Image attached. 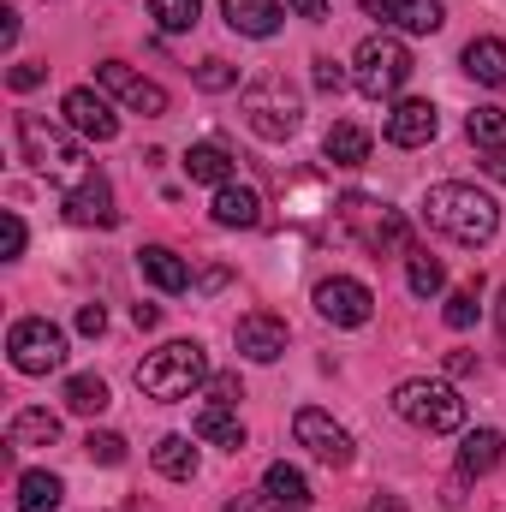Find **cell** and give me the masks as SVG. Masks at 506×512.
<instances>
[{
	"label": "cell",
	"mask_w": 506,
	"mask_h": 512,
	"mask_svg": "<svg viewBox=\"0 0 506 512\" xmlns=\"http://www.w3.org/2000/svg\"><path fill=\"white\" fill-rule=\"evenodd\" d=\"M197 12H203L197 0H149V18H155V24H161L167 36L191 30V24H197Z\"/></svg>",
	"instance_id": "32"
},
{
	"label": "cell",
	"mask_w": 506,
	"mask_h": 512,
	"mask_svg": "<svg viewBox=\"0 0 506 512\" xmlns=\"http://www.w3.org/2000/svg\"><path fill=\"white\" fill-rule=\"evenodd\" d=\"M96 84H102L108 96H120L131 114H143V120H161V114H167V90H161L155 78L131 72L126 60H102V66H96Z\"/></svg>",
	"instance_id": "9"
},
{
	"label": "cell",
	"mask_w": 506,
	"mask_h": 512,
	"mask_svg": "<svg viewBox=\"0 0 506 512\" xmlns=\"http://www.w3.org/2000/svg\"><path fill=\"white\" fill-rule=\"evenodd\" d=\"M471 370H477L471 352H447V376H471Z\"/></svg>",
	"instance_id": "42"
},
{
	"label": "cell",
	"mask_w": 506,
	"mask_h": 512,
	"mask_svg": "<svg viewBox=\"0 0 506 512\" xmlns=\"http://www.w3.org/2000/svg\"><path fill=\"white\" fill-rule=\"evenodd\" d=\"M256 507V495H233V501H227V512H251Z\"/></svg>",
	"instance_id": "46"
},
{
	"label": "cell",
	"mask_w": 506,
	"mask_h": 512,
	"mask_svg": "<svg viewBox=\"0 0 506 512\" xmlns=\"http://www.w3.org/2000/svg\"><path fill=\"white\" fill-rule=\"evenodd\" d=\"M381 18H387L393 30H405V36H435V30L447 24V6H441V0H387Z\"/></svg>",
	"instance_id": "18"
},
{
	"label": "cell",
	"mask_w": 506,
	"mask_h": 512,
	"mask_svg": "<svg viewBox=\"0 0 506 512\" xmlns=\"http://www.w3.org/2000/svg\"><path fill=\"white\" fill-rule=\"evenodd\" d=\"M405 78H411V54H405L399 36H364V42H358V54H352V84H358L370 102L399 96Z\"/></svg>",
	"instance_id": "6"
},
{
	"label": "cell",
	"mask_w": 506,
	"mask_h": 512,
	"mask_svg": "<svg viewBox=\"0 0 506 512\" xmlns=\"http://www.w3.org/2000/svg\"><path fill=\"white\" fill-rule=\"evenodd\" d=\"M18 149H24V161H30L36 173H48V179H54V185H66V191L90 179L84 149H78L60 126H48L42 114H18Z\"/></svg>",
	"instance_id": "3"
},
{
	"label": "cell",
	"mask_w": 506,
	"mask_h": 512,
	"mask_svg": "<svg viewBox=\"0 0 506 512\" xmlns=\"http://www.w3.org/2000/svg\"><path fill=\"white\" fill-rule=\"evenodd\" d=\"M435 131H441L435 102H423V96L393 102V114H387V143L393 149H423V143H435Z\"/></svg>",
	"instance_id": "13"
},
{
	"label": "cell",
	"mask_w": 506,
	"mask_h": 512,
	"mask_svg": "<svg viewBox=\"0 0 506 512\" xmlns=\"http://www.w3.org/2000/svg\"><path fill=\"white\" fill-rule=\"evenodd\" d=\"M42 78H48V72H42V66H30V60H24V66H12V72H6V84H12V90H36V84H42Z\"/></svg>",
	"instance_id": "38"
},
{
	"label": "cell",
	"mask_w": 506,
	"mask_h": 512,
	"mask_svg": "<svg viewBox=\"0 0 506 512\" xmlns=\"http://www.w3.org/2000/svg\"><path fill=\"white\" fill-rule=\"evenodd\" d=\"M465 72H471L477 84H489V90H506V42L501 36H477V42L465 48Z\"/></svg>",
	"instance_id": "24"
},
{
	"label": "cell",
	"mask_w": 506,
	"mask_h": 512,
	"mask_svg": "<svg viewBox=\"0 0 506 512\" xmlns=\"http://www.w3.org/2000/svg\"><path fill=\"white\" fill-rule=\"evenodd\" d=\"M221 18L239 30V36H274L280 30V18H286V6L280 0H221Z\"/></svg>",
	"instance_id": "17"
},
{
	"label": "cell",
	"mask_w": 506,
	"mask_h": 512,
	"mask_svg": "<svg viewBox=\"0 0 506 512\" xmlns=\"http://www.w3.org/2000/svg\"><path fill=\"white\" fill-rule=\"evenodd\" d=\"M358 6H364V12H381V6H387V0H358Z\"/></svg>",
	"instance_id": "47"
},
{
	"label": "cell",
	"mask_w": 506,
	"mask_h": 512,
	"mask_svg": "<svg viewBox=\"0 0 506 512\" xmlns=\"http://www.w3.org/2000/svg\"><path fill=\"white\" fill-rule=\"evenodd\" d=\"M483 173H489V179H501V185H506V149H501V155H483Z\"/></svg>",
	"instance_id": "45"
},
{
	"label": "cell",
	"mask_w": 506,
	"mask_h": 512,
	"mask_svg": "<svg viewBox=\"0 0 506 512\" xmlns=\"http://www.w3.org/2000/svg\"><path fill=\"white\" fill-rule=\"evenodd\" d=\"M262 495H274L280 507H304V501H310V483H304V471H298V465H286V459H280V465H268V471H262Z\"/></svg>",
	"instance_id": "28"
},
{
	"label": "cell",
	"mask_w": 506,
	"mask_h": 512,
	"mask_svg": "<svg viewBox=\"0 0 506 512\" xmlns=\"http://www.w3.org/2000/svg\"><path fill=\"white\" fill-rule=\"evenodd\" d=\"M340 221L370 245L376 256H393L411 245V227H405V215L399 209H387V203H376V197H340Z\"/></svg>",
	"instance_id": "8"
},
{
	"label": "cell",
	"mask_w": 506,
	"mask_h": 512,
	"mask_svg": "<svg viewBox=\"0 0 506 512\" xmlns=\"http://www.w3.org/2000/svg\"><path fill=\"white\" fill-rule=\"evenodd\" d=\"M495 316H501V328H506V286H501V310H495Z\"/></svg>",
	"instance_id": "48"
},
{
	"label": "cell",
	"mask_w": 506,
	"mask_h": 512,
	"mask_svg": "<svg viewBox=\"0 0 506 512\" xmlns=\"http://www.w3.org/2000/svg\"><path fill=\"white\" fill-rule=\"evenodd\" d=\"M405 286H411L417 298H435V292L447 286V268H441V256L411 251V256H405Z\"/></svg>",
	"instance_id": "30"
},
{
	"label": "cell",
	"mask_w": 506,
	"mask_h": 512,
	"mask_svg": "<svg viewBox=\"0 0 506 512\" xmlns=\"http://www.w3.org/2000/svg\"><path fill=\"white\" fill-rule=\"evenodd\" d=\"M316 90H322V96H340V90H346V72H340V60L316 54Z\"/></svg>",
	"instance_id": "36"
},
{
	"label": "cell",
	"mask_w": 506,
	"mask_h": 512,
	"mask_svg": "<svg viewBox=\"0 0 506 512\" xmlns=\"http://www.w3.org/2000/svg\"><path fill=\"white\" fill-rule=\"evenodd\" d=\"M322 155H328L334 167H364V161H370V131L352 126V120H340V126H328V137H322Z\"/></svg>",
	"instance_id": "25"
},
{
	"label": "cell",
	"mask_w": 506,
	"mask_h": 512,
	"mask_svg": "<svg viewBox=\"0 0 506 512\" xmlns=\"http://www.w3.org/2000/svg\"><path fill=\"white\" fill-rule=\"evenodd\" d=\"M209 215H215V227H262V197L251 185H221Z\"/></svg>",
	"instance_id": "20"
},
{
	"label": "cell",
	"mask_w": 506,
	"mask_h": 512,
	"mask_svg": "<svg viewBox=\"0 0 506 512\" xmlns=\"http://www.w3.org/2000/svg\"><path fill=\"white\" fill-rule=\"evenodd\" d=\"M292 435H298V447H310V453H316L322 465H334V471H340V465H352V453H358V447H352V435H346L328 411H316V405H304V411L292 417Z\"/></svg>",
	"instance_id": "11"
},
{
	"label": "cell",
	"mask_w": 506,
	"mask_h": 512,
	"mask_svg": "<svg viewBox=\"0 0 506 512\" xmlns=\"http://www.w3.org/2000/svg\"><path fill=\"white\" fill-rule=\"evenodd\" d=\"M60 114H66V126L78 131V137H90V143H114V137H120V114H114L96 90H66Z\"/></svg>",
	"instance_id": "12"
},
{
	"label": "cell",
	"mask_w": 506,
	"mask_h": 512,
	"mask_svg": "<svg viewBox=\"0 0 506 512\" xmlns=\"http://www.w3.org/2000/svg\"><path fill=\"white\" fill-rule=\"evenodd\" d=\"M0 221H6V256H24V221H18V209H6Z\"/></svg>",
	"instance_id": "39"
},
{
	"label": "cell",
	"mask_w": 506,
	"mask_h": 512,
	"mask_svg": "<svg viewBox=\"0 0 506 512\" xmlns=\"http://www.w3.org/2000/svg\"><path fill=\"white\" fill-rule=\"evenodd\" d=\"M191 435H197V441H209V447L245 453V423H239V411H233V405H203V411L191 417Z\"/></svg>",
	"instance_id": "16"
},
{
	"label": "cell",
	"mask_w": 506,
	"mask_h": 512,
	"mask_svg": "<svg viewBox=\"0 0 506 512\" xmlns=\"http://www.w3.org/2000/svg\"><path fill=\"white\" fill-rule=\"evenodd\" d=\"M286 6H292V12H298V18H316V24H322V18H328V0H286Z\"/></svg>",
	"instance_id": "41"
},
{
	"label": "cell",
	"mask_w": 506,
	"mask_h": 512,
	"mask_svg": "<svg viewBox=\"0 0 506 512\" xmlns=\"http://www.w3.org/2000/svg\"><path fill=\"white\" fill-rule=\"evenodd\" d=\"M54 441H60V417L42 405H24L6 429V447H54Z\"/></svg>",
	"instance_id": "22"
},
{
	"label": "cell",
	"mask_w": 506,
	"mask_h": 512,
	"mask_svg": "<svg viewBox=\"0 0 506 512\" xmlns=\"http://www.w3.org/2000/svg\"><path fill=\"white\" fill-rule=\"evenodd\" d=\"M316 310H322L334 328H364V322L376 316V292H370L364 280H352V274H334V280L316 286Z\"/></svg>",
	"instance_id": "10"
},
{
	"label": "cell",
	"mask_w": 506,
	"mask_h": 512,
	"mask_svg": "<svg viewBox=\"0 0 506 512\" xmlns=\"http://www.w3.org/2000/svg\"><path fill=\"white\" fill-rule=\"evenodd\" d=\"M423 221H429L441 239H453V245H489L495 227H501V209H495L489 191L447 179V185H429V197H423Z\"/></svg>",
	"instance_id": "1"
},
{
	"label": "cell",
	"mask_w": 506,
	"mask_h": 512,
	"mask_svg": "<svg viewBox=\"0 0 506 512\" xmlns=\"http://www.w3.org/2000/svg\"><path fill=\"white\" fill-rule=\"evenodd\" d=\"M66 501V483L54 471H24L18 477V512H54Z\"/></svg>",
	"instance_id": "27"
},
{
	"label": "cell",
	"mask_w": 506,
	"mask_h": 512,
	"mask_svg": "<svg viewBox=\"0 0 506 512\" xmlns=\"http://www.w3.org/2000/svg\"><path fill=\"white\" fill-rule=\"evenodd\" d=\"M131 322H137V328H155V322H161V310H155V304H137V310H131Z\"/></svg>",
	"instance_id": "44"
},
{
	"label": "cell",
	"mask_w": 506,
	"mask_h": 512,
	"mask_svg": "<svg viewBox=\"0 0 506 512\" xmlns=\"http://www.w3.org/2000/svg\"><path fill=\"white\" fill-rule=\"evenodd\" d=\"M155 471L173 477V483H191V477H197V447H191V435H161V441H155Z\"/></svg>",
	"instance_id": "26"
},
{
	"label": "cell",
	"mask_w": 506,
	"mask_h": 512,
	"mask_svg": "<svg viewBox=\"0 0 506 512\" xmlns=\"http://www.w3.org/2000/svg\"><path fill=\"white\" fill-rule=\"evenodd\" d=\"M233 346H239L251 364H274V358L286 352V322H280V316H268V310H251V316H239Z\"/></svg>",
	"instance_id": "14"
},
{
	"label": "cell",
	"mask_w": 506,
	"mask_h": 512,
	"mask_svg": "<svg viewBox=\"0 0 506 512\" xmlns=\"http://www.w3.org/2000/svg\"><path fill=\"white\" fill-rule=\"evenodd\" d=\"M197 382H209V358H203L197 340H167L161 352H149V358L137 364V387H143L149 399H161V405L191 399Z\"/></svg>",
	"instance_id": "2"
},
{
	"label": "cell",
	"mask_w": 506,
	"mask_h": 512,
	"mask_svg": "<svg viewBox=\"0 0 506 512\" xmlns=\"http://www.w3.org/2000/svg\"><path fill=\"white\" fill-rule=\"evenodd\" d=\"M60 399H66V411H78V417H102V411H108V382H102V376H72Z\"/></svg>",
	"instance_id": "29"
},
{
	"label": "cell",
	"mask_w": 506,
	"mask_h": 512,
	"mask_svg": "<svg viewBox=\"0 0 506 512\" xmlns=\"http://www.w3.org/2000/svg\"><path fill=\"white\" fill-rule=\"evenodd\" d=\"M0 42H6V48H12V42H18V12H12V6H6V12H0Z\"/></svg>",
	"instance_id": "43"
},
{
	"label": "cell",
	"mask_w": 506,
	"mask_h": 512,
	"mask_svg": "<svg viewBox=\"0 0 506 512\" xmlns=\"http://www.w3.org/2000/svg\"><path fill=\"white\" fill-rule=\"evenodd\" d=\"M185 179L191 185H233V155L221 149V143H191L185 149Z\"/></svg>",
	"instance_id": "21"
},
{
	"label": "cell",
	"mask_w": 506,
	"mask_h": 512,
	"mask_svg": "<svg viewBox=\"0 0 506 512\" xmlns=\"http://www.w3.org/2000/svg\"><path fill=\"white\" fill-rule=\"evenodd\" d=\"M84 453H90L96 465H126V441H120L114 429H102V435L90 429V441H84Z\"/></svg>",
	"instance_id": "35"
},
{
	"label": "cell",
	"mask_w": 506,
	"mask_h": 512,
	"mask_svg": "<svg viewBox=\"0 0 506 512\" xmlns=\"http://www.w3.org/2000/svg\"><path fill=\"white\" fill-rule=\"evenodd\" d=\"M477 304H483V280L459 286V292L447 298V328H471V322H477Z\"/></svg>",
	"instance_id": "33"
},
{
	"label": "cell",
	"mask_w": 506,
	"mask_h": 512,
	"mask_svg": "<svg viewBox=\"0 0 506 512\" xmlns=\"http://www.w3.org/2000/svg\"><path fill=\"white\" fill-rule=\"evenodd\" d=\"M137 268H143V280H149L155 292H185V286H191L185 256L167 251V245H143V251H137Z\"/></svg>",
	"instance_id": "19"
},
{
	"label": "cell",
	"mask_w": 506,
	"mask_h": 512,
	"mask_svg": "<svg viewBox=\"0 0 506 512\" xmlns=\"http://www.w3.org/2000/svg\"><path fill=\"white\" fill-rule=\"evenodd\" d=\"M501 453H506L501 429H471L465 447H459V477H489L501 465Z\"/></svg>",
	"instance_id": "23"
},
{
	"label": "cell",
	"mask_w": 506,
	"mask_h": 512,
	"mask_svg": "<svg viewBox=\"0 0 506 512\" xmlns=\"http://www.w3.org/2000/svg\"><path fill=\"white\" fill-rule=\"evenodd\" d=\"M465 131H471V143H477L483 155H501L506 149V108H477V114L465 120Z\"/></svg>",
	"instance_id": "31"
},
{
	"label": "cell",
	"mask_w": 506,
	"mask_h": 512,
	"mask_svg": "<svg viewBox=\"0 0 506 512\" xmlns=\"http://www.w3.org/2000/svg\"><path fill=\"white\" fill-rule=\"evenodd\" d=\"M191 78H197V90H209V96H221V90H233V84H239V72H233L227 60H203Z\"/></svg>",
	"instance_id": "34"
},
{
	"label": "cell",
	"mask_w": 506,
	"mask_h": 512,
	"mask_svg": "<svg viewBox=\"0 0 506 512\" xmlns=\"http://www.w3.org/2000/svg\"><path fill=\"white\" fill-rule=\"evenodd\" d=\"M102 328H108V310L102 304H84L78 310V334H102Z\"/></svg>",
	"instance_id": "40"
},
{
	"label": "cell",
	"mask_w": 506,
	"mask_h": 512,
	"mask_svg": "<svg viewBox=\"0 0 506 512\" xmlns=\"http://www.w3.org/2000/svg\"><path fill=\"white\" fill-rule=\"evenodd\" d=\"M66 221H78V227H114V221H120L114 191H108V179H102V173H90L84 185H72V191H66Z\"/></svg>",
	"instance_id": "15"
},
{
	"label": "cell",
	"mask_w": 506,
	"mask_h": 512,
	"mask_svg": "<svg viewBox=\"0 0 506 512\" xmlns=\"http://www.w3.org/2000/svg\"><path fill=\"white\" fill-rule=\"evenodd\" d=\"M239 399H245L239 376H209V399L203 405H239Z\"/></svg>",
	"instance_id": "37"
},
{
	"label": "cell",
	"mask_w": 506,
	"mask_h": 512,
	"mask_svg": "<svg viewBox=\"0 0 506 512\" xmlns=\"http://www.w3.org/2000/svg\"><path fill=\"white\" fill-rule=\"evenodd\" d=\"M6 352H12V370H18V376H54V370L66 364V334H60L48 316H24V322H12V334H6Z\"/></svg>",
	"instance_id": "7"
},
{
	"label": "cell",
	"mask_w": 506,
	"mask_h": 512,
	"mask_svg": "<svg viewBox=\"0 0 506 512\" xmlns=\"http://www.w3.org/2000/svg\"><path fill=\"white\" fill-rule=\"evenodd\" d=\"M393 411H399L411 429H429V435H453V429L465 423V399H459V387L453 382H429V376L393 387Z\"/></svg>",
	"instance_id": "4"
},
{
	"label": "cell",
	"mask_w": 506,
	"mask_h": 512,
	"mask_svg": "<svg viewBox=\"0 0 506 512\" xmlns=\"http://www.w3.org/2000/svg\"><path fill=\"white\" fill-rule=\"evenodd\" d=\"M280 512H304V507H280Z\"/></svg>",
	"instance_id": "49"
},
{
	"label": "cell",
	"mask_w": 506,
	"mask_h": 512,
	"mask_svg": "<svg viewBox=\"0 0 506 512\" xmlns=\"http://www.w3.org/2000/svg\"><path fill=\"white\" fill-rule=\"evenodd\" d=\"M245 126L262 143H286L292 131L304 126V108H298V96H292V84L280 72H262L251 90H245Z\"/></svg>",
	"instance_id": "5"
}]
</instances>
